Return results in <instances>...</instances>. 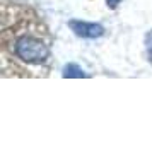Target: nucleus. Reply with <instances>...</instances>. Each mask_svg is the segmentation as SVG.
Returning <instances> with one entry per match:
<instances>
[{
    "instance_id": "f257e3e1",
    "label": "nucleus",
    "mask_w": 152,
    "mask_h": 147,
    "mask_svg": "<svg viewBox=\"0 0 152 147\" xmlns=\"http://www.w3.org/2000/svg\"><path fill=\"white\" fill-rule=\"evenodd\" d=\"M14 53L26 63H45L50 56L48 45L34 33H24L14 39Z\"/></svg>"
},
{
    "instance_id": "f03ea898",
    "label": "nucleus",
    "mask_w": 152,
    "mask_h": 147,
    "mask_svg": "<svg viewBox=\"0 0 152 147\" xmlns=\"http://www.w3.org/2000/svg\"><path fill=\"white\" fill-rule=\"evenodd\" d=\"M69 26H70V29H72L77 36H80V38H89V39L99 38V36H103V33H104L103 26H99V24H96V22L70 21Z\"/></svg>"
},
{
    "instance_id": "7ed1b4c3",
    "label": "nucleus",
    "mask_w": 152,
    "mask_h": 147,
    "mask_svg": "<svg viewBox=\"0 0 152 147\" xmlns=\"http://www.w3.org/2000/svg\"><path fill=\"white\" fill-rule=\"evenodd\" d=\"M62 75L63 77H77V79L87 77V74H86L79 65H75V63H69V65H65V67H63Z\"/></svg>"
},
{
    "instance_id": "20e7f679",
    "label": "nucleus",
    "mask_w": 152,
    "mask_h": 147,
    "mask_svg": "<svg viewBox=\"0 0 152 147\" xmlns=\"http://www.w3.org/2000/svg\"><path fill=\"white\" fill-rule=\"evenodd\" d=\"M145 45H147V56H149V62L152 63V31L145 36Z\"/></svg>"
},
{
    "instance_id": "39448f33",
    "label": "nucleus",
    "mask_w": 152,
    "mask_h": 147,
    "mask_svg": "<svg viewBox=\"0 0 152 147\" xmlns=\"http://www.w3.org/2000/svg\"><path fill=\"white\" fill-rule=\"evenodd\" d=\"M120 2H121V0H106V4H108V5H110L111 9H115L118 5V4H120Z\"/></svg>"
}]
</instances>
